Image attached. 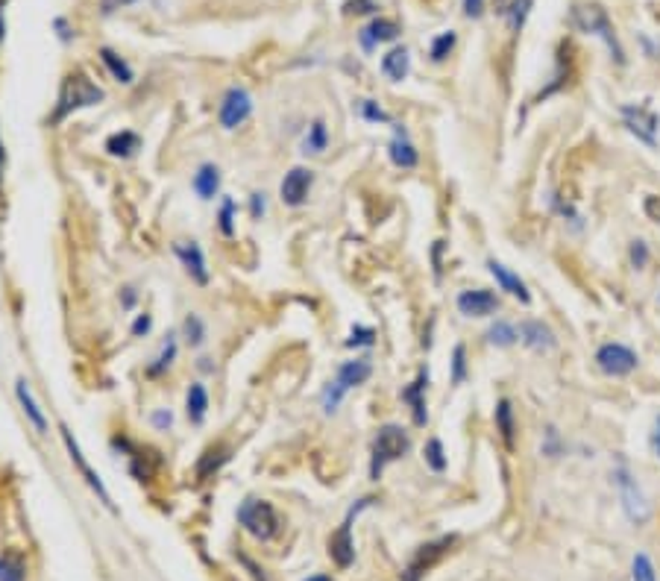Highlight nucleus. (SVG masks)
Wrapping results in <instances>:
<instances>
[{
    "instance_id": "f257e3e1",
    "label": "nucleus",
    "mask_w": 660,
    "mask_h": 581,
    "mask_svg": "<svg viewBox=\"0 0 660 581\" xmlns=\"http://www.w3.org/2000/svg\"><path fill=\"white\" fill-rule=\"evenodd\" d=\"M569 24L578 33H584V35H596V39H602L607 44V51H610V56H614L616 65H626V51H622L614 24H610L607 12L599 4H578V6H572Z\"/></svg>"
},
{
    "instance_id": "f03ea898",
    "label": "nucleus",
    "mask_w": 660,
    "mask_h": 581,
    "mask_svg": "<svg viewBox=\"0 0 660 581\" xmlns=\"http://www.w3.org/2000/svg\"><path fill=\"white\" fill-rule=\"evenodd\" d=\"M103 101V89H97V85L85 77V73H68L65 82H62V92H59V101H56V109L51 115V123L59 127L62 121L68 115H73L77 109H89L94 103Z\"/></svg>"
},
{
    "instance_id": "7ed1b4c3",
    "label": "nucleus",
    "mask_w": 660,
    "mask_h": 581,
    "mask_svg": "<svg viewBox=\"0 0 660 581\" xmlns=\"http://www.w3.org/2000/svg\"><path fill=\"white\" fill-rule=\"evenodd\" d=\"M408 450H411V438L403 426H393V423L382 426L379 435L373 438V450H370V479L379 481L384 467L405 459Z\"/></svg>"
},
{
    "instance_id": "20e7f679",
    "label": "nucleus",
    "mask_w": 660,
    "mask_h": 581,
    "mask_svg": "<svg viewBox=\"0 0 660 581\" xmlns=\"http://www.w3.org/2000/svg\"><path fill=\"white\" fill-rule=\"evenodd\" d=\"M370 376H373V364L367 362V358H353V362H344L338 367V376H335L329 382V388L323 391V412L335 414L346 393H350L353 388H358V385H364Z\"/></svg>"
},
{
    "instance_id": "39448f33",
    "label": "nucleus",
    "mask_w": 660,
    "mask_h": 581,
    "mask_svg": "<svg viewBox=\"0 0 660 581\" xmlns=\"http://www.w3.org/2000/svg\"><path fill=\"white\" fill-rule=\"evenodd\" d=\"M614 481H616V488H619V499H622V511H626V517L634 523V526H643L645 520L652 517V502L649 497L643 493L640 488V481L634 479V473L628 470L626 461H619L614 467Z\"/></svg>"
},
{
    "instance_id": "423d86ee",
    "label": "nucleus",
    "mask_w": 660,
    "mask_h": 581,
    "mask_svg": "<svg viewBox=\"0 0 660 581\" xmlns=\"http://www.w3.org/2000/svg\"><path fill=\"white\" fill-rule=\"evenodd\" d=\"M238 523L244 526V531H250L256 540L267 543L279 535L282 517L277 514V508H273L267 499H247L238 508Z\"/></svg>"
},
{
    "instance_id": "0eeeda50",
    "label": "nucleus",
    "mask_w": 660,
    "mask_h": 581,
    "mask_svg": "<svg viewBox=\"0 0 660 581\" xmlns=\"http://www.w3.org/2000/svg\"><path fill=\"white\" fill-rule=\"evenodd\" d=\"M640 358L631 347L626 344H602L599 350H596V367L602 370L605 376H614V379H622V376H631L634 370H637Z\"/></svg>"
},
{
    "instance_id": "6e6552de",
    "label": "nucleus",
    "mask_w": 660,
    "mask_h": 581,
    "mask_svg": "<svg viewBox=\"0 0 660 581\" xmlns=\"http://www.w3.org/2000/svg\"><path fill=\"white\" fill-rule=\"evenodd\" d=\"M622 121L631 135H637V141L645 147H657V132H660V118L655 115V109L649 103H628L619 109Z\"/></svg>"
},
{
    "instance_id": "1a4fd4ad",
    "label": "nucleus",
    "mask_w": 660,
    "mask_h": 581,
    "mask_svg": "<svg viewBox=\"0 0 660 581\" xmlns=\"http://www.w3.org/2000/svg\"><path fill=\"white\" fill-rule=\"evenodd\" d=\"M59 435H62V443H65V450H68V455H71L73 467H77V470H80V476L85 479V485H89V488L97 493V497H101V502L106 505L109 511H115V502H112L109 490H106V485H103V479L94 473L89 461H85V455H82V450H80V443L73 441V435L68 431V426H59Z\"/></svg>"
},
{
    "instance_id": "9d476101",
    "label": "nucleus",
    "mask_w": 660,
    "mask_h": 581,
    "mask_svg": "<svg viewBox=\"0 0 660 581\" xmlns=\"http://www.w3.org/2000/svg\"><path fill=\"white\" fill-rule=\"evenodd\" d=\"M452 547H455V535H450V537H438V540L426 543V547H420L414 558H411V564L405 566L403 581H420L429 570H434V566L441 564V558H443V555L450 552Z\"/></svg>"
},
{
    "instance_id": "9b49d317",
    "label": "nucleus",
    "mask_w": 660,
    "mask_h": 581,
    "mask_svg": "<svg viewBox=\"0 0 660 581\" xmlns=\"http://www.w3.org/2000/svg\"><path fill=\"white\" fill-rule=\"evenodd\" d=\"M253 115V97L247 94L244 89H229L227 94H223V101H220V109H218V121H220V127L223 130H238L244 127L247 121H250Z\"/></svg>"
},
{
    "instance_id": "f8f14e48",
    "label": "nucleus",
    "mask_w": 660,
    "mask_h": 581,
    "mask_svg": "<svg viewBox=\"0 0 660 581\" xmlns=\"http://www.w3.org/2000/svg\"><path fill=\"white\" fill-rule=\"evenodd\" d=\"M373 499H361L358 508H364V505H370ZM358 508L350 511V517L341 523V528L335 531V535L329 537V558L341 566V570H346L353 561H355V543H353V517L358 514Z\"/></svg>"
},
{
    "instance_id": "ddd939ff",
    "label": "nucleus",
    "mask_w": 660,
    "mask_h": 581,
    "mask_svg": "<svg viewBox=\"0 0 660 581\" xmlns=\"http://www.w3.org/2000/svg\"><path fill=\"white\" fill-rule=\"evenodd\" d=\"M311 185H315V174H311L308 168H291L288 174H285L282 185H279V197H282V203L285 206H303L308 200V191H311Z\"/></svg>"
},
{
    "instance_id": "4468645a",
    "label": "nucleus",
    "mask_w": 660,
    "mask_h": 581,
    "mask_svg": "<svg viewBox=\"0 0 660 581\" xmlns=\"http://www.w3.org/2000/svg\"><path fill=\"white\" fill-rule=\"evenodd\" d=\"M458 312L464 317H490L500 312V296L488 288H470L458 294Z\"/></svg>"
},
{
    "instance_id": "2eb2a0df",
    "label": "nucleus",
    "mask_w": 660,
    "mask_h": 581,
    "mask_svg": "<svg viewBox=\"0 0 660 581\" xmlns=\"http://www.w3.org/2000/svg\"><path fill=\"white\" fill-rule=\"evenodd\" d=\"M173 256L180 258L185 274H189L197 286H209V267H206V256L200 250V244L197 241H177L173 244Z\"/></svg>"
},
{
    "instance_id": "dca6fc26",
    "label": "nucleus",
    "mask_w": 660,
    "mask_h": 581,
    "mask_svg": "<svg viewBox=\"0 0 660 581\" xmlns=\"http://www.w3.org/2000/svg\"><path fill=\"white\" fill-rule=\"evenodd\" d=\"M426 391H429V370L420 367L417 379L403 391V400L411 405V417H414V426H426L429 423V405H426Z\"/></svg>"
},
{
    "instance_id": "f3484780",
    "label": "nucleus",
    "mask_w": 660,
    "mask_h": 581,
    "mask_svg": "<svg viewBox=\"0 0 660 581\" xmlns=\"http://www.w3.org/2000/svg\"><path fill=\"white\" fill-rule=\"evenodd\" d=\"M519 341L526 344L529 350L534 353H549L558 347V338L555 332L543 324V320H522L519 324Z\"/></svg>"
},
{
    "instance_id": "a211bd4d",
    "label": "nucleus",
    "mask_w": 660,
    "mask_h": 581,
    "mask_svg": "<svg viewBox=\"0 0 660 581\" xmlns=\"http://www.w3.org/2000/svg\"><path fill=\"white\" fill-rule=\"evenodd\" d=\"M488 270H490V276L496 279V286H500L502 291H508L510 296H517L519 303H531V294L526 288V282H522L514 270H508L502 262H496V258H490V262H488Z\"/></svg>"
},
{
    "instance_id": "6ab92c4d",
    "label": "nucleus",
    "mask_w": 660,
    "mask_h": 581,
    "mask_svg": "<svg viewBox=\"0 0 660 581\" xmlns=\"http://www.w3.org/2000/svg\"><path fill=\"white\" fill-rule=\"evenodd\" d=\"M388 153H391V162L396 168H403V170H411V168H417L420 165V153H417V147L411 144L408 139V132L403 127H396L393 130V141L388 147Z\"/></svg>"
},
{
    "instance_id": "aec40b11",
    "label": "nucleus",
    "mask_w": 660,
    "mask_h": 581,
    "mask_svg": "<svg viewBox=\"0 0 660 581\" xmlns=\"http://www.w3.org/2000/svg\"><path fill=\"white\" fill-rule=\"evenodd\" d=\"M400 24H396L393 18H376L370 24V27L361 30V44L367 47V51H373L376 44H384V42H393L396 35H400Z\"/></svg>"
},
{
    "instance_id": "412c9836",
    "label": "nucleus",
    "mask_w": 660,
    "mask_h": 581,
    "mask_svg": "<svg viewBox=\"0 0 660 581\" xmlns=\"http://www.w3.org/2000/svg\"><path fill=\"white\" fill-rule=\"evenodd\" d=\"M15 397H18V402H21V408H24V414H27V420L35 426V431H39V435H47V417H44V412L39 408V402H35V397H33V391H30V382H27V379H18Z\"/></svg>"
},
{
    "instance_id": "4be33fe9",
    "label": "nucleus",
    "mask_w": 660,
    "mask_h": 581,
    "mask_svg": "<svg viewBox=\"0 0 660 581\" xmlns=\"http://www.w3.org/2000/svg\"><path fill=\"white\" fill-rule=\"evenodd\" d=\"M493 420H496V431H500L502 441H505V447L514 450V443H517V417H514V405H510V400L496 402Z\"/></svg>"
},
{
    "instance_id": "5701e85b",
    "label": "nucleus",
    "mask_w": 660,
    "mask_h": 581,
    "mask_svg": "<svg viewBox=\"0 0 660 581\" xmlns=\"http://www.w3.org/2000/svg\"><path fill=\"white\" fill-rule=\"evenodd\" d=\"M194 191L200 200H215V194L220 191V168L218 165H200L194 174Z\"/></svg>"
},
{
    "instance_id": "b1692460",
    "label": "nucleus",
    "mask_w": 660,
    "mask_h": 581,
    "mask_svg": "<svg viewBox=\"0 0 660 581\" xmlns=\"http://www.w3.org/2000/svg\"><path fill=\"white\" fill-rule=\"evenodd\" d=\"M411 71V56L405 47H393L391 53L382 56V73L388 77L391 82H403Z\"/></svg>"
},
{
    "instance_id": "393cba45",
    "label": "nucleus",
    "mask_w": 660,
    "mask_h": 581,
    "mask_svg": "<svg viewBox=\"0 0 660 581\" xmlns=\"http://www.w3.org/2000/svg\"><path fill=\"white\" fill-rule=\"evenodd\" d=\"M227 461H229V447H227V443H215V447H209L203 452L200 464H197V479L206 481L209 476H215Z\"/></svg>"
},
{
    "instance_id": "a878e982",
    "label": "nucleus",
    "mask_w": 660,
    "mask_h": 581,
    "mask_svg": "<svg viewBox=\"0 0 660 581\" xmlns=\"http://www.w3.org/2000/svg\"><path fill=\"white\" fill-rule=\"evenodd\" d=\"M206 412H209V393L200 382H194V385L189 388V397H185V414H189V420L194 426H200L206 420Z\"/></svg>"
},
{
    "instance_id": "bb28decb",
    "label": "nucleus",
    "mask_w": 660,
    "mask_h": 581,
    "mask_svg": "<svg viewBox=\"0 0 660 581\" xmlns=\"http://www.w3.org/2000/svg\"><path fill=\"white\" fill-rule=\"evenodd\" d=\"M106 150H109V156L130 159V156H135V150H141V139L130 130H121L106 139Z\"/></svg>"
},
{
    "instance_id": "cd10ccee",
    "label": "nucleus",
    "mask_w": 660,
    "mask_h": 581,
    "mask_svg": "<svg viewBox=\"0 0 660 581\" xmlns=\"http://www.w3.org/2000/svg\"><path fill=\"white\" fill-rule=\"evenodd\" d=\"M517 341H519V329L514 324H508V320H496V324H490V329H488L490 347L508 350V347H514Z\"/></svg>"
},
{
    "instance_id": "c85d7f7f",
    "label": "nucleus",
    "mask_w": 660,
    "mask_h": 581,
    "mask_svg": "<svg viewBox=\"0 0 660 581\" xmlns=\"http://www.w3.org/2000/svg\"><path fill=\"white\" fill-rule=\"evenodd\" d=\"M101 59H103V65L109 68V73H112V77H115L118 82L130 85V82L135 80L132 68H130L127 62H123L115 51H112V47H101Z\"/></svg>"
},
{
    "instance_id": "c756f323",
    "label": "nucleus",
    "mask_w": 660,
    "mask_h": 581,
    "mask_svg": "<svg viewBox=\"0 0 660 581\" xmlns=\"http://www.w3.org/2000/svg\"><path fill=\"white\" fill-rule=\"evenodd\" d=\"M0 581H27V566L18 552L0 555Z\"/></svg>"
},
{
    "instance_id": "7c9ffc66",
    "label": "nucleus",
    "mask_w": 660,
    "mask_h": 581,
    "mask_svg": "<svg viewBox=\"0 0 660 581\" xmlns=\"http://www.w3.org/2000/svg\"><path fill=\"white\" fill-rule=\"evenodd\" d=\"M326 147H329V130H326V123L315 121L308 127V135H306V141H303V150L306 153H323Z\"/></svg>"
},
{
    "instance_id": "2f4dec72",
    "label": "nucleus",
    "mask_w": 660,
    "mask_h": 581,
    "mask_svg": "<svg viewBox=\"0 0 660 581\" xmlns=\"http://www.w3.org/2000/svg\"><path fill=\"white\" fill-rule=\"evenodd\" d=\"M422 459H426V464L434 470V473H443L446 470V452H443V443H441V438H429L426 441V447H422Z\"/></svg>"
},
{
    "instance_id": "473e14b6",
    "label": "nucleus",
    "mask_w": 660,
    "mask_h": 581,
    "mask_svg": "<svg viewBox=\"0 0 660 581\" xmlns=\"http://www.w3.org/2000/svg\"><path fill=\"white\" fill-rule=\"evenodd\" d=\"M531 6H534V0H510V6H508V24H510V30L519 33L522 27H526V18H529Z\"/></svg>"
},
{
    "instance_id": "72a5a7b5",
    "label": "nucleus",
    "mask_w": 660,
    "mask_h": 581,
    "mask_svg": "<svg viewBox=\"0 0 660 581\" xmlns=\"http://www.w3.org/2000/svg\"><path fill=\"white\" fill-rule=\"evenodd\" d=\"M631 578L634 581H657V573H655V564L645 552H637L631 561Z\"/></svg>"
},
{
    "instance_id": "f704fd0d",
    "label": "nucleus",
    "mask_w": 660,
    "mask_h": 581,
    "mask_svg": "<svg viewBox=\"0 0 660 581\" xmlns=\"http://www.w3.org/2000/svg\"><path fill=\"white\" fill-rule=\"evenodd\" d=\"M455 42H458V35L450 30V33H441L438 39L432 42V47H429V56H432V62H443L446 56H450L452 51H455Z\"/></svg>"
},
{
    "instance_id": "c9c22d12",
    "label": "nucleus",
    "mask_w": 660,
    "mask_h": 581,
    "mask_svg": "<svg viewBox=\"0 0 660 581\" xmlns=\"http://www.w3.org/2000/svg\"><path fill=\"white\" fill-rule=\"evenodd\" d=\"M182 332H185V341H189L191 347H200V344L206 341V326H203V320L197 317V315H189V317H185Z\"/></svg>"
},
{
    "instance_id": "e433bc0d",
    "label": "nucleus",
    "mask_w": 660,
    "mask_h": 581,
    "mask_svg": "<svg viewBox=\"0 0 660 581\" xmlns=\"http://www.w3.org/2000/svg\"><path fill=\"white\" fill-rule=\"evenodd\" d=\"M173 358H177V341H173V335H168V344H165V347H161V353H159V358H156V364H150V370H147V373H150V376H159L161 370H168V367L173 364Z\"/></svg>"
},
{
    "instance_id": "4c0bfd02",
    "label": "nucleus",
    "mask_w": 660,
    "mask_h": 581,
    "mask_svg": "<svg viewBox=\"0 0 660 581\" xmlns=\"http://www.w3.org/2000/svg\"><path fill=\"white\" fill-rule=\"evenodd\" d=\"M543 455L546 459H560V455H564V441H560L555 426H546V431H543Z\"/></svg>"
},
{
    "instance_id": "58836bf2",
    "label": "nucleus",
    "mask_w": 660,
    "mask_h": 581,
    "mask_svg": "<svg viewBox=\"0 0 660 581\" xmlns=\"http://www.w3.org/2000/svg\"><path fill=\"white\" fill-rule=\"evenodd\" d=\"M467 379V350L464 344H458L452 350V385H464Z\"/></svg>"
},
{
    "instance_id": "ea45409f",
    "label": "nucleus",
    "mask_w": 660,
    "mask_h": 581,
    "mask_svg": "<svg viewBox=\"0 0 660 581\" xmlns=\"http://www.w3.org/2000/svg\"><path fill=\"white\" fill-rule=\"evenodd\" d=\"M218 220H220V232L227 235H235V200H223V206H220V215H218Z\"/></svg>"
},
{
    "instance_id": "a19ab883",
    "label": "nucleus",
    "mask_w": 660,
    "mask_h": 581,
    "mask_svg": "<svg viewBox=\"0 0 660 581\" xmlns=\"http://www.w3.org/2000/svg\"><path fill=\"white\" fill-rule=\"evenodd\" d=\"M373 338H376V332L370 326H353L350 338H346V347H370Z\"/></svg>"
},
{
    "instance_id": "79ce46f5",
    "label": "nucleus",
    "mask_w": 660,
    "mask_h": 581,
    "mask_svg": "<svg viewBox=\"0 0 660 581\" xmlns=\"http://www.w3.org/2000/svg\"><path fill=\"white\" fill-rule=\"evenodd\" d=\"M358 112H361V118H367V121H373V123L391 121V115L384 112V109H382L379 103H373V101H361V103H358Z\"/></svg>"
},
{
    "instance_id": "37998d69",
    "label": "nucleus",
    "mask_w": 660,
    "mask_h": 581,
    "mask_svg": "<svg viewBox=\"0 0 660 581\" xmlns=\"http://www.w3.org/2000/svg\"><path fill=\"white\" fill-rule=\"evenodd\" d=\"M628 258H631V267L643 270L645 265H649V244H645V241H634L631 250H628Z\"/></svg>"
},
{
    "instance_id": "c03bdc74",
    "label": "nucleus",
    "mask_w": 660,
    "mask_h": 581,
    "mask_svg": "<svg viewBox=\"0 0 660 581\" xmlns=\"http://www.w3.org/2000/svg\"><path fill=\"white\" fill-rule=\"evenodd\" d=\"M346 15H353V12H355V15H367V12H376L379 6L376 4H373V0H346Z\"/></svg>"
},
{
    "instance_id": "a18cd8bd",
    "label": "nucleus",
    "mask_w": 660,
    "mask_h": 581,
    "mask_svg": "<svg viewBox=\"0 0 660 581\" xmlns=\"http://www.w3.org/2000/svg\"><path fill=\"white\" fill-rule=\"evenodd\" d=\"M643 208H645V215H649L652 224H657V227H660V197H645Z\"/></svg>"
},
{
    "instance_id": "49530a36",
    "label": "nucleus",
    "mask_w": 660,
    "mask_h": 581,
    "mask_svg": "<svg viewBox=\"0 0 660 581\" xmlns=\"http://www.w3.org/2000/svg\"><path fill=\"white\" fill-rule=\"evenodd\" d=\"M132 4H135V0H101V12H103V15H112V12L127 9Z\"/></svg>"
},
{
    "instance_id": "de8ad7c7",
    "label": "nucleus",
    "mask_w": 660,
    "mask_h": 581,
    "mask_svg": "<svg viewBox=\"0 0 660 581\" xmlns=\"http://www.w3.org/2000/svg\"><path fill=\"white\" fill-rule=\"evenodd\" d=\"M464 15L467 18H481L484 15V0H464Z\"/></svg>"
},
{
    "instance_id": "09e8293b",
    "label": "nucleus",
    "mask_w": 660,
    "mask_h": 581,
    "mask_svg": "<svg viewBox=\"0 0 660 581\" xmlns=\"http://www.w3.org/2000/svg\"><path fill=\"white\" fill-rule=\"evenodd\" d=\"M153 326V317L150 315H141L139 320H135V326H132V335H147Z\"/></svg>"
},
{
    "instance_id": "8fccbe9b",
    "label": "nucleus",
    "mask_w": 660,
    "mask_h": 581,
    "mask_svg": "<svg viewBox=\"0 0 660 581\" xmlns=\"http://www.w3.org/2000/svg\"><path fill=\"white\" fill-rule=\"evenodd\" d=\"M265 206H267V203H265V194H253V197H250V212H253L256 220H258L261 215H265Z\"/></svg>"
},
{
    "instance_id": "3c124183",
    "label": "nucleus",
    "mask_w": 660,
    "mask_h": 581,
    "mask_svg": "<svg viewBox=\"0 0 660 581\" xmlns=\"http://www.w3.org/2000/svg\"><path fill=\"white\" fill-rule=\"evenodd\" d=\"M153 423H156L159 429H168V426L173 423V417H170V412H156V414H153Z\"/></svg>"
},
{
    "instance_id": "603ef678",
    "label": "nucleus",
    "mask_w": 660,
    "mask_h": 581,
    "mask_svg": "<svg viewBox=\"0 0 660 581\" xmlns=\"http://www.w3.org/2000/svg\"><path fill=\"white\" fill-rule=\"evenodd\" d=\"M4 174H6V147L0 141V191H4Z\"/></svg>"
},
{
    "instance_id": "864d4df0",
    "label": "nucleus",
    "mask_w": 660,
    "mask_h": 581,
    "mask_svg": "<svg viewBox=\"0 0 660 581\" xmlns=\"http://www.w3.org/2000/svg\"><path fill=\"white\" fill-rule=\"evenodd\" d=\"M652 447L657 452V459H660V417H657V423H655V435H652Z\"/></svg>"
},
{
    "instance_id": "5fc2aeb1",
    "label": "nucleus",
    "mask_w": 660,
    "mask_h": 581,
    "mask_svg": "<svg viewBox=\"0 0 660 581\" xmlns=\"http://www.w3.org/2000/svg\"><path fill=\"white\" fill-rule=\"evenodd\" d=\"M493 6H496V12H500V15H508L510 0H493Z\"/></svg>"
},
{
    "instance_id": "6e6d98bb",
    "label": "nucleus",
    "mask_w": 660,
    "mask_h": 581,
    "mask_svg": "<svg viewBox=\"0 0 660 581\" xmlns=\"http://www.w3.org/2000/svg\"><path fill=\"white\" fill-rule=\"evenodd\" d=\"M306 581H335V578H332V576H323V573H320V576H311V578H306Z\"/></svg>"
}]
</instances>
